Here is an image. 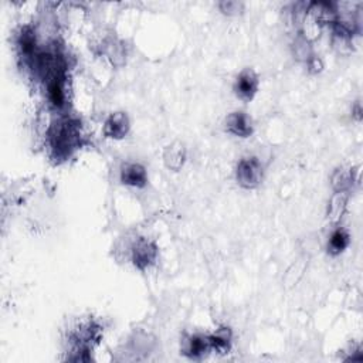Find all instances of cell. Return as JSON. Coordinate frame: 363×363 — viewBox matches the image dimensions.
I'll list each match as a JSON object with an SVG mask.
<instances>
[{"instance_id": "obj_1", "label": "cell", "mask_w": 363, "mask_h": 363, "mask_svg": "<svg viewBox=\"0 0 363 363\" xmlns=\"http://www.w3.org/2000/svg\"><path fill=\"white\" fill-rule=\"evenodd\" d=\"M48 144L55 160H66L81 144L80 122L71 118H62L54 122L48 131Z\"/></svg>"}, {"instance_id": "obj_2", "label": "cell", "mask_w": 363, "mask_h": 363, "mask_svg": "<svg viewBox=\"0 0 363 363\" xmlns=\"http://www.w3.org/2000/svg\"><path fill=\"white\" fill-rule=\"evenodd\" d=\"M264 179V167L261 162L254 158L248 156L243 158L236 166V180L237 183L247 190L257 189Z\"/></svg>"}, {"instance_id": "obj_3", "label": "cell", "mask_w": 363, "mask_h": 363, "mask_svg": "<svg viewBox=\"0 0 363 363\" xmlns=\"http://www.w3.org/2000/svg\"><path fill=\"white\" fill-rule=\"evenodd\" d=\"M159 256V248L153 240L147 237L136 239L131 245V261L135 268L145 271L152 267Z\"/></svg>"}, {"instance_id": "obj_4", "label": "cell", "mask_w": 363, "mask_h": 363, "mask_svg": "<svg viewBox=\"0 0 363 363\" xmlns=\"http://www.w3.org/2000/svg\"><path fill=\"white\" fill-rule=\"evenodd\" d=\"M102 338V328L95 321H84L74 328L70 335V342L73 348H86L91 349Z\"/></svg>"}, {"instance_id": "obj_5", "label": "cell", "mask_w": 363, "mask_h": 363, "mask_svg": "<svg viewBox=\"0 0 363 363\" xmlns=\"http://www.w3.org/2000/svg\"><path fill=\"white\" fill-rule=\"evenodd\" d=\"M47 98L54 109H62L66 106V73L64 66L54 70L47 78Z\"/></svg>"}, {"instance_id": "obj_6", "label": "cell", "mask_w": 363, "mask_h": 363, "mask_svg": "<svg viewBox=\"0 0 363 363\" xmlns=\"http://www.w3.org/2000/svg\"><path fill=\"white\" fill-rule=\"evenodd\" d=\"M212 352L209 335L189 333L185 335L180 342V353L192 360H201Z\"/></svg>"}, {"instance_id": "obj_7", "label": "cell", "mask_w": 363, "mask_h": 363, "mask_svg": "<svg viewBox=\"0 0 363 363\" xmlns=\"http://www.w3.org/2000/svg\"><path fill=\"white\" fill-rule=\"evenodd\" d=\"M260 80L253 68H244L234 81V94L239 100L244 102L253 101L259 93Z\"/></svg>"}, {"instance_id": "obj_8", "label": "cell", "mask_w": 363, "mask_h": 363, "mask_svg": "<svg viewBox=\"0 0 363 363\" xmlns=\"http://www.w3.org/2000/svg\"><path fill=\"white\" fill-rule=\"evenodd\" d=\"M129 131L131 121L124 111H117V113L109 114L102 127L104 136L108 139H114V141H121V139L127 138Z\"/></svg>"}, {"instance_id": "obj_9", "label": "cell", "mask_w": 363, "mask_h": 363, "mask_svg": "<svg viewBox=\"0 0 363 363\" xmlns=\"http://www.w3.org/2000/svg\"><path fill=\"white\" fill-rule=\"evenodd\" d=\"M120 180L125 186L142 189L148 185V172L141 163L125 162L120 169Z\"/></svg>"}, {"instance_id": "obj_10", "label": "cell", "mask_w": 363, "mask_h": 363, "mask_svg": "<svg viewBox=\"0 0 363 363\" xmlns=\"http://www.w3.org/2000/svg\"><path fill=\"white\" fill-rule=\"evenodd\" d=\"M225 129L237 138H250L254 132V124L244 111H234L226 117Z\"/></svg>"}, {"instance_id": "obj_11", "label": "cell", "mask_w": 363, "mask_h": 363, "mask_svg": "<svg viewBox=\"0 0 363 363\" xmlns=\"http://www.w3.org/2000/svg\"><path fill=\"white\" fill-rule=\"evenodd\" d=\"M17 48L20 53V57L32 66L35 59L37 57V40H36V32L32 29L30 26H24L19 33L17 37Z\"/></svg>"}, {"instance_id": "obj_12", "label": "cell", "mask_w": 363, "mask_h": 363, "mask_svg": "<svg viewBox=\"0 0 363 363\" xmlns=\"http://www.w3.org/2000/svg\"><path fill=\"white\" fill-rule=\"evenodd\" d=\"M306 13H308L321 27L325 24L332 26L339 17L338 9L329 2H313L306 5Z\"/></svg>"}, {"instance_id": "obj_13", "label": "cell", "mask_w": 363, "mask_h": 363, "mask_svg": "<svg viewBox=\"0 0 363 363\" xmlns=\"http://www.w3.org/2000/svg\"><path fill=\"white\" fill-rule=\"evenodd\" d=\"M163 163L169 171L179 172L187 158L186 147L180 141H175L171 145H167L163 151Z\"/></svg>"}, {"instance_id": "obj_14", "label": "cell", "mask_w": 363, "mask_h": 363, "mask_svg": "<svg viewBox=\"0 0 363 363\" xmlns=\"http://www.w3.org/2000/svg\"><path fill=\"white\" fill-rule=\"evenodd\" d=\"M209 342L212 352L218 355H227L232 351L233 332L229 326H220L209 335Z\"/></svg>"}, {"instance_id": "obj_15", "label": "cell", "mask_w": 363, "mask_h": 363, "mask_svg": "<svg viewBox=\"0 0 363 363\" xmlns=\"http://www.w3.org/2000/svg\"><path fill=\"white\" fill-rule=\"evenodd\" d=\"M349 202V193L348 192H335L333 196L328 205V220L331 223H339L346 213Z\"/></svg>"}, {"instance_id": "obj_16", "label": "cell", "mask_w": 363, "mask_h": 363, "mask_svg": "<svg viewBox=\"0 0 363 363\" xmlns=\"http://www.w3.org/2000/svg\"><path fill=\"white\" fill-rule=\"evenodd\" d=\"M356 182L353 167H338L331 176V185L333 192H351Z\"/></svg>"}, {"instance_id": "obj_17", "label": "cell", "mask_w": 363, "mask_h": 363, "mask_svg": "<svg viewBox=\"0 0 363 363\" xmlns=\"http://www.w3.org/2000/svg\"><path fill=\"white\" fill-rule=\"evenodd\" d=\"M349 244H351V236L348 230H345L344 227H337L329 236L328 245H326L328 254L339 256L349 247Z\"/></svg>"}, {"instance_id": "obj_18", "label": "cell", "mask_w": 363, "mask_h": 363, "mask_svg": "<svg viewBox=\"0 0 363 363\" xmlns=\"http://www.w3.org/2000/svg\"><path fill=\"white\" fill-rule=\"evenodd\" d=\"M104 53L114 66H122L125 63V47L118 40H106L104 44Z\"/></svg>"}, {"instance_id": "obj_19", "label": "cell", "mask_w": 363, "mask_h": 363, "mask_svg": "<svg viewBox=\"0 0 363 363\" xmlns=\"http://www.w3.org/2000/svg\"><path fill=\"white\" fill-rule=\"evenodd\" d=\"M313 41H310L308 39H305L302 35H298L295 41H294V55H295V59L299 60V62H304L306 63L308 62L313 55L315 54L314 50H313V46H311Z\"/></svg>"}, {"instance_id": "obj_20", "label": "cell", "mask_w": 363, "mask_h": 363, "mask_svg": "<svg viewBox=\"0 0 363 363\" xmlns=\"http://www.w3.org/2000/svg\"><path fill=\"white\" fill-rule=\"evenodd\" d=\"M218 8L223 13L227 15V16H237L243 12L244 5L239 3V2H221V3H218Z\"/></svg>"}, {"instance_id": "obj_21", "label": "cell", "mask_w": 363, "mask_h": 363, "mask_svg": "<svg viewBox=\"0 0 363 363\" xmlns=\"http://www.w3.org/2000/svg\"><path fill=\"white\" fill-rule=\"evenodd\" d=\"M305 64H306V67H308V71L311 74H318V73H321L324 70V63L319 59V55H317V54H314L313 57L308 62H306Z\"/></svg>"}, {"instance_id": "obj_22", "label": "cell", "mask_w": 363, "mask_h": 363, "mask_svg": "<svg viewBox=\"0 0 363 363\" xmlns=\"http://www.w3.org/2000/svg\"><path fill=\"white\" fill-rule=\"evenodd\" d=\"M353 115L356 117V120L357 121H360V118H362V108H360V102H356V105H355V108H353Z\"/></svg>"}]
</instances>
